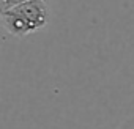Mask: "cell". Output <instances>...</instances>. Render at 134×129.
I'll list each match as a JSON object with an SVG mask.
<instances>
[{
    "instance_id": "cell-2",
    "label": "cell",
    "mask_w": 134,
    "mask_h": 129,
    "mask_svg": "<svg viewBox=\"0 0 134 129\" xmlns=\"http://www.w3.org/2000/svg\"><path fill=\"white\" fill-rule=\"evenodd\" d=\"M29 0H0V3H2V11L3 10H10L13 7H18L21 3H25Z\"/></svg>"
},
{
    "instance_id": "cell-1",
    "label": "cell",
    "mask_w": 134,
    "mask_h": 129,
    "mask_svg": "<svg viewBox=\"0 0 134 129\" xmlns=\"http://www.w3.org/2000/svg\"><path fill=\"white\" fill-rule=\"evenodd\" d=\"M2 24L5 30L18 38H25L49 24L51 8L47 0H29L25 3L3 10Z\"/></svg>"
}]
</instances>
